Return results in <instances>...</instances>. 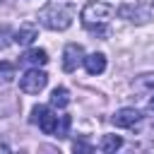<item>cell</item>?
I'll list each match as a JSON object with an SVG mask.
<instances>
[{
  "mask_svg": "<svg viewBox=\"0 0 154 154\" xmlns=\"http://www.w3.org/2000/svg\"><path fill=\"white\" fill-rule=\"evenodd\" d=\"M72 19H75V5L70 0H51L38 12V22L53 31H65L72 24Z\"/></svg>",
  "mask_w": 154,
  "mask_h": 154,
  "instance_id": "obj_1",
  "label": "cell"
},
{
  "mask_svg": "<svg viewBox=\"0 0 154 154\" xmlns=\"http://www.w3.org/2000/svg\"><path fill=\"white\" fill-rule=\"evenodd\" d=\"M111 12H113V7L108 5V2H87L84 5V10H82V24L91 31V29H96V26H103L106 22H108V17H111Z\"/></svg>",
  "mask_w": 154,
  "mask_h": 154,
  "instance_id": "obj_2",
  "label": "cell"
},
{
  "mask_svg": "<svg viewBox=\"0 0 154 154\" xmlns=\"http://www.w3.org/2000/svg\"><path fill=\"white\" fill-rule=\"evenodd\" d=\"M46 84H48V75L43 70H38V67H31L19 77V89L24 94H38Z\"/></svg>",
  "mask_w": 154,
  "mask_h": 154,
  "instance_id": "obj_3",
  "label": "cell"
},
{
  "mask_svg": "<svg viewBox=\"0 0 154 154\" xmlns=\"http://www.w3.org/2000/svg\"><path fill=\"white\" fill-rule=\"evenodd\" d=\"M82 63H84V48L79 43H67L65 51H63V70L75 72Z\"/></svg>",
  "mask_w": 154,
  "mask_h": 154,
  "instance_id": "obj_4",
  "label": "cell"
},
{
  "mask_svg": "<svg viewBox=\"0 0 154 154\" xmlns=\"http://www.w3.org/2000/svg\"><path fill=\"white\" fill-rule=\"evenodd\" d=\"M36 38H38V26H36L34 22H24V24L14 31V36H12V41H14L17 46H31Z\"/></svg>",
  "mask_w": 154,
  "mask_h": 154,
  "instance_id": "obj_5",
  "label": "cell"
},
{
  "mask_svg": "<svg viewBox=\"0 0 154 154\" xmlns=\"http://www.w3.org/2000/svg\"><path fill=\"white\" fill-rule=\"evenodd\" d=\"M140 118H142V113L137 108H120V111L113 113L111 120H113L116 128H135L140 123Z\"/></svg>",
  "mask_w": 154,
  "mask_h": 154,
  "instance_id": "obj_6",
  "label": "cell"
},
{
  "mask_svg": "<svg viewBox=\"0 0 154 154\" xmlns=\"http://www.w3.org/2000/svg\"><path fill=\"white\" fill-rule=\"evenodd\" d=\"M82 65H84V70L89 75H101L106 70V55L103 53H89V55H84Z\"/></svg>",
  "mask_w": 154,
  "mask_h": 154,
  "instance_id": "obj_7",
  "label": "cell"
},
{
  "mask_svg": "<svg viewBox=\"0 0 154 154\" xmlns=\"http://www.w3.org/2000/svg\"><path fill=\"white\" fill-rule=\"evenodd\" d=\"M132 89H135V94L152 96L154 94V75H140V77H135Z\"/></svg>",
  "mask_w": 154,
  "mask_h": 154,
  "instance_id": "obj_8",
  "label": "cell"
},
{
  "mask_svg": "<svg viewBox=\"0 0 154 154\" xmlns=\"http://www.w3.org/2000/svg\"><path fill=\"white\" fill-rule=\"evenodd\" d=\"M22 60L38 67V65H46V63H48V53H46L43 48H31V51H26V55H24Z\"/></svg>",
  "mask_w": 154,
  "mask_h": 154,
  "instance_id": "obj_9",
  "label": "cell"
},
{
  "mask_svg": "<svg viewBox=\"0 0 154 154\" xmlns=\"http://www.w3.org/2000/svg\"><path fill=\"white\" fill-rule=\"evenodd\" d=\"M70 103V91L65 89V87H55L53 91H51V106H55V108H65Z\"/></svg>",
  "mask_w": 154,
  "mask_h": 154,
  "instance_id": "obj_10",
  "label": "cell"
},
{
  "mask_svg": "<svg viewBox=\"0 0 154 154\" xmlns=\"http://www.w3.org/2000/svg\"><path fill=\"white\" fill-rule=\"evenodd\" d=\"M38 128L46 132V135H55V128H58V116H53L51 111H46L38 120Z\"/></svg>",
  "mask_w": 154,
  "mask_h": 154,
  "instance_id": "obj_11",
  "label": "cell"
},
{
  "mask_svg": "<svg viewBox=\"0 0 154 154\" xmlns=\"http://www.w3.org/2000/svg\"><path fill=\"white\" fill-rule=\"evenodd\" d=\"M120 147H123V137H120V135H103V140H101V152L111 154V152H116V149H120Z\"/></svg>",
  "mask_w": 154,
  "mask_h": 154,
  "instance_id": "obj_12",
  "label": "cell"
},
{
  "mask_svg": "<svg viewBox=\"0 0 154 154\" xmlns=\"http://www.w3.org/2000/svg\"><path fill=\"white\" fill-rule=\"evenodd\" d=\"M14 79V65L7 60H0V84H10Z\"/></svg>",
  "mask_w": 154,
  "mask_h": 154,
  "instance_id": "obj_13",
  "label": "cell"
},
{
  "mask_svg": "<svg viewBox=\"0 0 154 154\" xmlns=\"http://www.w3.org/2000/svg\"><path fill=\"white\" fill-rule=\"evenodd\" d=\"M70 116H58V128H55V137H67V130H70Z\"/></svg>",
  "mask_w": 154,
  "mask_h": 154,
  "instance_id": "obj_14",
  "label": "cell"
},
{
  "mask_svg": "<svg viewBox=\"0 0 154 154\" xmlns=\"http://www.w3.org/2000/svg\"><path fill=\"white\" fill-rule=\"evenodd\" d=\"M7 43H10V26L2 24L0 26V48H7Z\"/></svg>",
  "mask_w": 154,
  "mask_h": 154,
  "instance_id": "obj_15",
  "label": "cell"
},
{
  "mask_svg": "<svg viewBox=\"0 0 154 154\" xmlns=\"http://www.w3.org/2000/svg\"><path fill=\"white\" fill-rule=\"evenodd\" d=\"M46 111H48V106H34V108H31V123H38Z\"/></svg>",
  "mask_w": 154,
  "mask_h": 154,
  "instance_id": "obj_16",
  "label": "cell"
},
{
  "mask_svg": "<svg viewBox=\"0 0 154 154\" xmlns=\"http://www.w3.org/2000/svg\"><path fill=\"white\" fill-rule=\"evenodd\" d=\"M72 149H75V152H87V154H89V152H94V147H91V144H87V142H72Z\"/></svg>",
  "mask_w": 154,
  "mask_h": 154,
  "instance_id": "obj_17",
  "label": "cell"
},
{
  "mask_svg": "<svg viewBox=\"0 0 154 154\" xmlns=\"http://www.w3.org/2000/svg\"><path fill=\"white\" fill-rule=\"evenodd\" d=\"M149 111H154V94H152V99H149Z\"/></svg>",
  "mask_w": 154,
  "mask_h": 154,
  "instance_id": "obj_18",
  "label": "cell"
},
{
  "mask_svg": "<svg viewBox=\"0 0 154 154\" xmlns=\"http://www.w3.org/2000/svg\"><path fill=\"white\" fill-rule=\"evenodd\" d=\"M149 5H154V0H149Z\"/></svg>",
  "mask_w": 154,
  "mask_h": 154,
  "instance_id": "obj_19",
  "label": "cell"
}]
</instances>
